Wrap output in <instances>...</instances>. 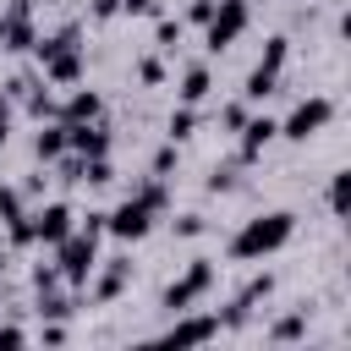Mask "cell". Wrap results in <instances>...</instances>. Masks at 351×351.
I'll list each match as a JSON object with an SVG mask.
<instances>
[{
	"label": "cell",
	"mask_w": 351,
	"mask_h": 351,
	"mask_svg": "<svg viewBox=\"0 0 351 351\" xmlns=\"http://www.w3.org/2000/svg\"><path fill=\"white\" fill-rule=\"evenodd\" d=\"M296 236V214L291 208H263L252 219H241V230L225 241V258L230 263H258V258H274L280 247H291Z\"/></svg>",
	"instance_id": "cell-1"
},
{
	"label": "cell",
	"mask_w": 351,
	"mask_h": 351,
	"mask_svg": "<svg viewBox=\"0 0 351 351\" xmlns=\"http://www.w3.org/2000/svg\"><path fill=\"white\" fill-rule=\"evenodd\" d=\"M214 285H219V263H214V258H192V263L159 291V307H165V313H186V307H197Z\"/></svg>",
	"instance_id": "cell-2"
},
{
	"label": "cell",
	"mask_w": 351,
	"mask_h": 351,
	"mask_svg": "<svg viewBox=\"0 0 351 351\" xmlns=\"http://www.w3.org/2000/svg\"><path fill=\"white\" fill-rule=\"evenodd\" d=\"M49 252H55L60 285H88V274H93V263H99V236H88V230L71 225V236H60Z\"/></svg>",
	"instance_id": "cell-3"
},
{
	"label": "cell",
	"mask_w": 351,
	"mask_h": 351,
	"mask_svg": "<svg viewBox=\"0 0 351 351\" xmlns=\"http://www.w3.org/2000/svg\"><path fill=\"white\" fill-rule=\"evenodd\" d=\"M247 27H252V5H247V0H214V16L203 22V49L219 55V49H230Z\"/></svg>",
	"instance_id": "cell-4"
},
{
	"label": "cell",
	"mask_w": 351,
	"mask_h": 351,
	"mask_svg": "<svg viewBox=\"0 0 351 351\" xmlns=\"http://www.w3.org/2000/svg\"><path fill=\"white\" fill-rule=\"evenodd\" d=\"M329 121H335V99H329V93H307V99H296L291 115L280 121V137H285V143H307V137H318Z\"/></svg>",
	"instance_id": "cell-5"
},
{
	"label": "cell",
	"mask_w": 351,
	"mask_h": 351,
	"mask_svg": "<svg viewBox=\"0 0 351 351\" xmlns=\"http://www.w3.org/2000/svg\"><path fill=\"white\" fill-rule=\"evenodd\" d=\"M71 225H77V208L66 197H49V203L27 208V241L33 247H55L60 236H71Z\"/></svg>",
	"instance_id": "cell-6"
},
{
	"label": "cell",
	"mask_w": 351,
	"mask_h": 351,
	"mask_svg": "<svg viewBox=\"0 0 351 351\" xmlns=\"http://www.w3.org/2000/svg\"><path fill=\"white\" fill-rule=\"evenodd\" d=\"M154 219H159V214L126 192L115 208H104V236H115V241H143V236L154 230Z\"/></svg>",
	"instance_id": "cell-7"
},
{
	"label": "cell",
	"mask_w": 351,
	"mask_h": 351,
	"mask_svg": "<svg viewBox=\"0 0 351 351\" xmlns=\"http://www.w3.org/2000/svg\"><path fill=\"white\" fill-rule=\"evenodd\" d=\"M225 329H219V313H170V329L159 335L165 346H208V340H219Z\"/></svg>",
	"instance_id": "cell-8"
},
{
	"label": "cell",
	"mask_w": 351,
	"mask_h": 351,
	"mask_svg": "<svg viewBox=\"0 0 351 351\" xmlns=\"http://www.w3.org/2000/svg\"><path fill=\"white\" fill-rule=\"evenodd\" d=\"M274 137H280V121H274L269 110H252V115L241 121V132H236V159H241V165H258Z\"/></svg>",
	"instance_id": "cell-9"
},
{
	"label": "cell",
	"mask_w": 351,
	"mask_h": 351,
	"mask_svg": "<svg viewBox=\"0 0 351 351\" xmlns=\"http://www.w3.org/2000/svg\"><path fill=\"white\" fill-rule=\"evenodd\" d=\"M126 285H132V258H99L93 274H88V302L104 307V302H115Z\"/></svg>",
	"instance_id": "cell-10"
},
{
	"label": "cell",
	"mask_w": 351,
	"mask_h": 351,
	"mask_svg": "<svg viewBox=\"0 0 351 351\" xmlns=\"http://www.w3.org/2000/svg\"><path fill=\"white\" fill-rule=\"evenodd\" d=\"M66 148L82 154V159H99V154L115 148V132H110L104 115H99V121H66Z\"/></svg>",
	"instance_id": "cell-11"
},
{
	"label": "cell",
	"mask_w": 351,
	"mask_h": 351,
	"mask_svg": "<svg viewBox=\"0 0 351 351\" xmlns=\"http://www.w3.org/2000/svg\"><path fill=\"white\" fill-rule=\"evenodd\" d=\"M38 44V22H33V11H0V49L5 55H27Z\"/></svg>",
	"instance_id": "cell-12"
},
{
	"label": "cell",
	"mask_w": 351,
	"mask_h": 351,
	"mask_svg": "<svg viewBox=\"0 0 351 351\" xmlns=\"http://www.w3.org/2000/svg\"><path fill=\"white\" fill-rule=\"evenodd\" d=\"M208 93H214V71H208V60H192L176 82V104H208Z\"/></svg>",
	"instance_id": "cell-13"
},
{
	"label": "cell",
	"mask_w": 351,
	"mask_h": 351,
	"mask_svg": "<svg viewBox=\"0 0 351 351\" xmlns=\"http://www.w3.org/2000/svg\"><path fill=\"white\" fill-rule=\"evenodd\" d=\"M60 154H66V121H38V132H33V159L49 165V159H60Z\"/></svg>",
	"instance_id": "cell-14"
},
{
	"label": "cell",
	"mask_w": 351,
	"mask_h": 351,
	"mask_svg": "<svg viewBox=\"0 0 351 351\" xmlns=\"http://www.w3.org/2000/svg\"><path fill=\"white\" fill-rule=\"evenodd\" d=\"M241 186H247V165H241L236 154H230L225 165H214L208 181H203V192H214V197H219V192H241Z\"/></svg>",
	"instance_id": "cell-15"
},
{
	"label": "cell",
	"mask_w": 351,
	"mask_h": 351,
	"mask_svg": "<svg viewBox=\"0 0 351 351\" xmlns=\"http://www.w3.org/2000/svg\"><path fill=\"white\" fill-rule=\"evenodd\" d=\"M137 203H148L154 214H170V176H143V181H132L126 186Z\"/></svg>",
	"instance_id": "cell-16"
},
{
	"label": "cell",
	"mask_w": 351,
	"mask_h": 351,
	"mask_svg": "<svg viewBox=\"0 0 351 351\" xmlns=\"http://www.w3.org/2000/svg\"><path fill=\"white\" fill-rule=\"evenodd\" d=\"M104 115V99L93 88H71V99L60 104V121H99Z\"/></svg>",
	"instance_id": "cell-17"
},
{
	"label": "cell",
	"mask_w": 351,
	"mask_h": 351,
	"mask_svg": "<svg viewBox=\"0 0 351 351\" xmlns=\"http://www.w3.org/2000/svg\"><path fill=\"white\" fill-rule=\"evenodd\" d=\"M181 38H186V22L159 11V16H154V49H159V55H176V49H181Z\"/></svg>",
	"instance_id": "cell-18"
},
{
	"label": "cell",
	"mask_w": 351,
	"mask_h": 351,
	"mask_svg": "<svg viewBox=\"0 0 351 351\" xmlns=\"http://www.w3.org/2000/svg\"><path fill=\"white\" fill-rule=\"evenodd\" d=\"M22 104H27L33 121H60V99L49 93V82H33V88L22 93Z\"/></svg>",
	"instance_id": "cell-19"
},
{
	"label": "cell",
	"mask_w": 351,
	"mask_h": 351,
	"mask_svg": "<svg viewBox=\"0 0 351 351\" xmlns=\"http://www.w3.org/2000/svg\"><path fill=\"white\" fill-rule=\"evenodd\" d=\"M33 313H38V318H60V324H66V318L77 313V296H66L60 285H49V291H38V302H33Z\"/></svg>",
	"instance_id": "cell-20"
},
{
	"label": "cell",
	"mask_w": 351,
	"mask_h": 351,
	"mask_svg": "<svg viewBox=\"0 0 351 351\" xmlns=\"http://www.w3.org/2000/svg\"><path fill=\"white\" fill-rule=\"evenodd\" d=\"M197 126H203L197 104H176V110H170V121H165V137H170V143H186Z\"/></svg>",
	"instance_id": "cell-21"
},
{
	"label": "cell",
	"mask_w": 351,
	"mask_h": 351,
	"mask_svg": "<svg viewBox=\"0 0 351 351\" xmlns=\"http://www.w3.org/2000/svg\"><path fill=\"white\" fill-rule=\"evenodd\" d=\"M302 335H307V313H285V318H274V324L263 329L269 346H285V340H302Z\"/></svg>",
	"instance_id": "cell-22"
},
{
	"label": "cell",
	"mask_w": 351,
	"mask_h": 351,
	"mask_svg": "<svg viewBox=\"0 0 351 351\" xmlns=\"http://www.w3.org/2000/svg\"><path fill=\"white\" fill-rule=\"evenodd\" d=\"M285 60H291V38L285 33H274V38H263V55H258V71H285Z\"/></svg>",
	"instance_id": "cell-23"
},
{
	"label": "cell",
	"mask_w": 351,
	"mask_h": 351,
	"mask_svg": "<svg viewBox=\"0 0 351 351\" xmlns=\"http://www.w3.org/2000/svg\"><path fill=\"white\" fill-rule=\"evenodd\" d=\"M269 93H280V77H274V71H258V66H252V71H247V82H241V99H247V104H263Z\"/></svg>",
	"instance_id": "cell-24"
},
{
	"label": "cell",
	"mask_w": 351,
	"mask_h": 351,
	"mask_svg": "<svg viewBox=\"0 0 351 351\" xmlns=\"http://www.w3.org/2000/svg\"><path fill=\"white\" fill-rule=\"evenodd\" d=\"M247 115H252V104H247V99H225V104L214 110V121H219V132H230V137L241 132V121H247Z\"/></svg>",
	"instance_id": "cell-25"
},
{
	"label": "cell",
	"mask_w": 351,
	"mask_h": 351,
	"mask_svg": "<svg viewBox=\"0 0 351 351\" xmlns=\"http://www.w3.org/2000/svg\"><path fill=\"white\" fill-rule=\"evenodd\" d=\"M22 214H27V192L11 186V181H0V225H11V219H22Z\"/></svg>",
	"instance_id": "cell-26"
},
{
	"label": "cell",
	"mask_w": 351,
	"mask_h": 351,
	"mask_svg": "<svg viewBox=\"0 0 351 351\" xmlns=\"http://www.w3.org/2000/svg\"><path fill=\"white\" fill-rule=\"evenodd\" d=\"M176 165H181V143H170V137H165V143L154 148V159H148V176H170Z\"/></svg>",
	"instance_id": "cell-27"
},
{
	"label": "cell",
	"mask_w": 351,
	"mask_h": 351,
	"mask_svg": "<svg viewBox=\"0 0 351 351\" xmlns=\"http://www.w3.org/2000/svg\"><path fill=\"white\" fill-rule=\"evenodd\" d=\"M346 192H351V170H335V176H329V192H324L335 219H346Z\"/></svg>",
	"instance_id": "cell-28"
},
{
	"label": "cell",
	"mask_w": 351,
	"mask_h": 351,
	"mask_svg": "<svg viewBox=\"0 0 351 351\" xmlns=\"http://www.w3.org/2000/svg\"><path fill=\"white\" fill-rule=\"evenodd\" d=\"M132 71H137V82H143V88H165V60H159V55H137V66H132Z\"/></svg>",
	"instance_id": "cell-29"
},
{
	"label": "cell",
	"mask_w": 351,
	"mask_h": 351,
	"mask_svg": "<svg viewBox=\"0 0 351 351\" xmlns=\"http://www.w3.org/2000/svg\"><path fill=\"white\" fill-rule=\"evenodd\" d=\"M170 230H176L181 241H192V236H203V230H208V219H203L197 208H186V214H176V219H170Z\"/></svg>",
	"instance_id": "cell-30"
},
{
	"label": "cell",
	"mask_w": 351,
	"mask_h": 351,
	"mask_svg": "<svg viewBox=\"0 0 351 351\" xmlns=\"http://www.w3.org/2000/svg\"><path fill=\"white\" fill-rule=\"evenodd\" d=\"M49 285H60V269L55 263H33V291H49Z\"/></svg>",
	"instance_id": "cell-31"
},
{
	"label": "cell",
	"mask_w": 351,
	"mask_h": 351,
	"mask_svg": "<svg viewBox=\"0 0 351 351\" xmlns=\"http://www.w3.org/2000/svg\"><path fill=\"white\" fill-rule=\"evenodd\" d=\"M88 16L93 22H115L121 16V0H88Z\"/></svg>",
	"instance_id": "cell-32"
},
{
	"label": "cell",
	"mask_w": 351,
	"mask_h": 351,
	"mask_svg": "<svg viewBox=\"0 0 351 351\" xmlns=\"http://www.w3.org/2000/svg\"><path fill=\"white\" fill-rule=\"evenodd\" d=\"M0 346H33V329H22V324H0Z\"/></svg>",
	"instance_id": "cell-33"
},
{
	"label": "cell",
	"mask_w": 351,
	"mask_h": 351,
	"mask_svg": "<svg viewBox=\"0 0 351 351\" xmlns=\"http://www.w3.org/2000/svg\"><path fill=\"white\" fill-rule=\"evenodd\" d=\"M159 0H121V16H159Z\"/></svg>",
	"instance_id": "cell-34"
},
{
	"label": "cell",
	"mask_w": 351,
	"mask_h": 351,
	"mask_svg": "<svg viewBox=\"0 0 351 351\" xmlns=\"http://www.w3.org/2000/svg\"><path fill=\"white\" fill-rule=\"evenodd\" d=\"M77 230H88V236H104V208H88V214H77Z\"/></svg>",
	"instance_id": "cell-35"
},
{
	"label": "cell",
	"mask_w": 351,
	"mask_h": 351,
	"mask_svg": "<svg viewBox=\"0 0 351 351\" xmlns=\"http://www.w3.org/2000/svg\"><path fill=\"white\" fill-rule=\"evenodd\" d=\"M208 16H214V0H192V5H186V16H181V22H197V27H203V22H208Z\"/></svg>",
	"instance_id": "cell-36"
},
{
	"label": "cell",
	"mask_w": 351,
	"mask_h": 351,
	"mask_svg": "<svg viewBox=\"0 0 351 351\" xmlns=\"http://www.w3.org/2000/svg\"><path fill=\"white\" fill-rule=\"evenodd\" d=\"M5 132H11V99L0 93V148H5Z\"/></svg>",
	"instance_id": "cell-37"
}]
</instances>
